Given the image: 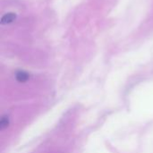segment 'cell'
<instances>
[{
	"label": "cell",
	"mask_w": 153,
	"mask_h": 153,
	"mask_svg": "<svg viewBox=\"0 0 153 153\" xmlns=\"http://www.w3.org/2000/svg\"><path fill=\"white\" fill-rule=\"evenodd\" d=\"M16 18V15L13 13H9L4 14L2 19H1V24H7V23H11L13 22Z\"/></svg>",
	"instance_id": "6da1fadb"
},
{
	"label": "cell",
	"mask_w": 153,
	"mask_h": 153,
	"mask_svg": "<svg viewBox=\"0 0 153 153\" xmlns=\"http://www.w3.org/2000/svg\"><path fill=\"white\" fill-rule=\"evenodd\" d=\"M29 74L24 71H18L15 74V78L19 82H25L29 79Z\"/></svg>",
	"instance_id": "7a4b0ae2"
},
{
	"label": "cell",
	"mask_w": 153,
	"mask_h": 153,
	"mask_svg": "<svg viewBox=\"0 0 153 153\" xmlns=\"http://www.w3.org/2000/svg\"><path fill=\"white\" fill-rule=\"evenodd\" d=\"M8 125H9V118H8V117L4 116L0 120V129L1 130L4 129L5 127H7Z\"/></svg>",
	"instance_id": "3957f363"
}]
</instances>
